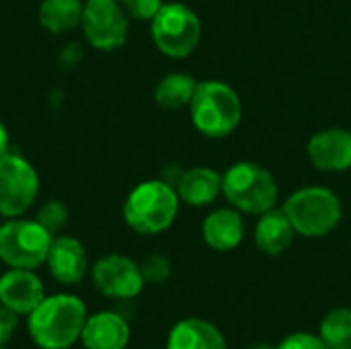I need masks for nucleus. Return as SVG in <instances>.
<instances>
[{
	"instance_id": "obj_8",
	"label": "nucleus",
	"mask_w": 351,
	"mask_h": 349,
	"mask_svg": "<svg viewBox=\"0 0 351 349\" xmlns=\"http://www.w3.org/2000/svg\"><path fill=\"white\" fill-rule=\"evenodd\" d=\"M39 193V177L29 160L19 154L0 156V216H23Z\"/></svg>"
},
{
	"instance_id": "obj_29",
	"label": "nucleus",
	"mask_w": 351,
	"mask_h": 349,
	"mask_svg": "<svg viewBox=\"0 0 351 349\" xmlns=\"http://www.w3.org/2000/svg\"><path fill=\"white\" fill-rule=\"evenodd\" d=\"M93 2H117V0H93Z\"/></svg>"
},
{
	"instance_id": "obj_3",
	"label": "nucleus",
	"mask_w": 351,
	"mask_h": 349,
	"mask_svg": "<svg viewBox=\"0 0 351 349\" xmlns=\"http://www.w3.org/2000/svg\"><path fill=\"white\" fill-rule=\"evenodd\" d=\"M179 193L165 181L140 183L125 200L123 218L138 234L165 232L177 218Z\"/></svg>"
},
{
	"instance_id": "obj_6",
	"label": "nucleus",
	"mask_w": 351,
	"mask_h": 349,
	"mask_svg": "<svg viewBox=\"0 0 351 349\" xmlns=\"http://www.w3.org/2000/svg\"><path fill=\"white\" fill-rule=\"evenodd\" d=\"M150 23L154 45L169 58L183 60L199 45L202 23L197 14L181 2L162 4Z\"/></svg>"
},
{
	"instance_id": "obj_1",
	"label": "nucleus",
	"mask_w": 351,
	"mask_h": 349,
	"mask_svg": "<svg viewBox=\"0 0 351 349\" xmlns=\"http://www.w3.org/2000/svg\"><path fill=\"white\" fill-rule=\"evenodd\" d=\"M27 329L41 349H68L80 339L86 323V306L78 296H45L37 309L27 315Z\"/></svg>"
},
{
	"instance_id": "obj_13",
	"label": "nucleus",
	"mask_w": 351,
	"mask_h": 349,
	"mask_svg": "<svg viewBox=\"0 0 351 349\" xmlns=\"http://www.w3.org/2000/svg\"><path fill=\"white\" fill-rule=\"evenodd\" d=\"M47 267L60 284H80L88 272L86 251L74 237H56L47 253Z\"/></svg>"
},
{
	"instance_id": "obj_30",
	"label": "nucleus",
	"mask_w": 351,
	"mask_h": 349,
	"mask_svg": "<svg viewBox=\"0 0 351 349\" xmlns=\"http://www.w3.org/2000/svg\"><path fill=\"white\" fill-rule=\"evenodd\" d=\"M0 349H8V348H6V346H0Z\"/></svg>"
},
{
	"instance_id": "obj_17",
	"label": "nucleus",
	"mask_w": 351,
	"mask_h": 349,
	"mask_svg": "<svg viewBox=\"0 0 351 349\" xmlns=\"http://www.w3.org/2000/svg\"><path fill=\"white\" fill-rule=\"evenodd\" d=\"M294 234L296 230L290 224L286 212L271 208L269 212L261 214L255 226V245L261 253L269 257H278L292 247Z\"/></svg>"
},
{
	"instance_id": "obj_27",
	"label": "nucleus",
	"mask_w": 351,
	"mask_h": 349,
	"mask_svg": "<svg viewBox=\"0 0 351 349\" xmlns=\"http://www.w3.org/2000/svg\"><path fill=\"white\" fill-rule=\"evenodd\" d=\"M8 146H10V138H8V130L6 125L0 121V156L8 154Z\"/></svg>"
},
{
	"instance_id": "obj_9",
	"label": "nucleus",
	"mask_w": 351,
	"mask_h": 349,
	"mask_svg": "<svg viewBox=\"0 0 351 349\" xmlns=\"http://www.w3.org/2000/svg\"><path fill=\"white\" fill-rule=\"evenodd\" d=\"M80 25L88 43L97 49H117L128 39V14L117 2L86 0Z\"/></svg>"
},
{
	"instance_id": "obj_15",
	"label": "nucleus",
	"mask_w": 351,
	"mask_h": 349,
	"mask_svg": "<svg viewBox=\"0 0 351 349\" xmlns=\"http://www.w3.org/2000/svg\"><path fill=\"white\" fill-rule=\"evenodd\" d=\"M167 349H228L222 331L206 319L179 321L167 339Z\"/></svg>"
},
{
	"instance_id": "obj_7",
	"label": "nucleus",
	"mask_w": 351,
	"mask_h": 349,
	"mask_svg": "<svg viewBox=\"0 0 351 349\" xmlns=\"http://www.w3.org/2000/svg\"><path fill=\"white\" fill-rule=\"evenodd\" d=\"M51 241L37 220L10 218L0 226V259L14 269H37L47 261Z\"/></svg>"
},
{
	"instance_id": "obj_2",
	"label": "nucleus",
	"mask_w": 351,
	"mask_h": 349,
	"mask_svg": "<svg viewBox=\"0 0 351 349\" xmlns=\"http://www.w3.org/2000/svg\"><path fill=\"white\" fill-rule=\"evenodd\" d=\"M189 109L193 125L208 138L230 136L243 117L239 93L222 80L197 82Z\"/></svg>"
},
{
	"instance_id": "obj_18",
	"label": "nucleus",
	"mask_w": 351,
	"mask_h": 349,
	"mask_svg": "<svg viewBox=\"0 0 351 349\" xmlns=\"http://www.w3.org/2000/svg\"><path fill=\"white\" fill-rule=\"evenodd\" d=\"M222 191V175L210 167H193L179 179V200L187 206L202 208L212 204Z\"/></svg>"
},
{
	"instance_id": "obj_5",
	"label": "nucleus",
	"mask_w": 351,
	"mask_h": 349,
	"mask_svg": "<svg viewBox=\"0 0 351 349\" xmlns=\"http://www.w3.org/2000/svg\"><path fill=\"white\" fill-rule=\"evenodd\" d=\"M222 193L245 214H265L276 208L280 189L269 171L255 163H237L222 175Z\"/></svg>"
},
{
	"instance_id": "obj_16",
	"label": "nucleus",
	"mask_w": 351,
	"mask_h": 349,
	"mask_svg": "<svg viewBox=\"0 0 351 349\" xmlns=\"http://www.w3.org/2000/svg\"><path fill=\"white\" fill-rule=\"evenodd\" d=\"M204 241L214 251H232L237 249L245 239V222L239 214V210H216L212 212L202 226Z\"/></svg>"
},
{
	"instance_id": "obj_20",
	"label": "nucleus",
	"mask_w": 351,
	"mask_h": 349,
	"mask_svg": "<svg viewBox=\"0 0 351 349\" xmlns=\"http://www.w3.org/2000/svg\"><path fill=\"white\" fill-rule=\"evenodd\" d=\"M84 4L80 0H43L39 6V23L51 33L72 31L82 23Z\"/></svg>"
},
{
	"instance_id": "obj_26",
	"label": "nucleus",
	"mask_w": 351,
	"mask_h": 349,
	"mask_svg": "<svg viewBox=\"0 0 351 349\" xmlns=\"http://www.w3.org/2000/svg\"><path fill=\"white\" fill-rule=\"evenodd\" d=\"M16 331V313L0 304V346H6Z\"/></svg>"
},
{
	"instance_id": "obj_10",
	"label": "nucleus",
	"mask_w": 351,
	"mask_h": 349,
	"mask_svg": "<svg viewBox=\"0 0 351 349\" xmlns=\"http://www.w3.org/2000/svg\"><path fill=\"white\" fill-rule=\"evenodd\" d=\"M93 282L97 290L109 298L132 300L144 288L140 265L123 255H107L93 267Z\"/></svg>"
},
{
	"instance_id": "obj_21",
	"label": "nucleus",
	"mask_w": 351,
	"mask_h": 349,
	"mask_svg": "<svg viewBox=\"0 0 351 349\" xmlns=\"http://www.w3.org/2000/svg\"><path fill=\"white\" fill-rule=\"evenodd\" d=\"M319 337L327 349H351V309L329 311L321 321Z\"/></svg>"
},
{
	"instance_id": "obj_25",
	"label": "nucleus",
	"mask_w": 351,
	"mask_h": 349,
	"mask_svg": "<svg viewBox=\"0 0 351 349\" xmlns=\"http://www.w3.org/2000/svg\"><path fill=\"white\" fill-rule=\"evenodd\" d=\"M278 349H327L325 344L321 341L319 335H313V333H306V331H298V333H292L288 337H284Z\"/></svg>"
},
{
	"instance_id": "obj_23",
	"label": "nucleus",
	"mask_w": 351,
	"mask_h": 349,
	"mask_svg": "<svg viewBox=\"0 0 351 349\" xmlns=\"http://www.w3.org/2000/svg\"><path fill=\"white\" fill-rule=\"evenodd\" d=\"M140 272L146 284H162L171 278L173 265L165 255H148L140 263Z\"/></svg>"
},
{
	"instance_id": "obj_24",
	"label": "nucleus",
	"mask_w": 351,
	"mask_h": 349,
	"mask_svg": "<svg viewBox=\"0 0 351 349\" xmlns=\"http://www.w3.org/2000/svg\"><path fill=\"white\" fill-rule=\"evenodd\" d=\"M162 0H121V8L136 21H152L160 10Z\"/></svg>"
},
{
	"instance_id": "obj_22",
	"label": "nucleus",
	"mask_w": 351,
	"mask_h": 349,
	"mask_svg": "<svg viewBox=\"0 0 351 349\" xmlns=\"http://www.w3.org/2000/svg\"><path fill=\"white\" fill-rule=\"evenodd\" d=\"M37 222L51 234H58L66 224H68V208L58 202V200H49L45 202L39 212H37Z\"/></svg>"
},
{
	"instance_id": "obj_28",
	"label": "nucleus",
	"mask_w": 351,
	"mask_h": 349,
	"mask_svg": "<svg viewBox=\"0 0 351 349\" xmlns=\"http://www.w3.org/2000/svg\"><path fill=\"white\" fill-rule=\"evenodd\" d=\"M247 349H278V346H271V344H253V346H249Z\"/></svg>"
},
{
	"instance_id": "obj_11",
	"label": "nucleus",
	"mask_w": 351,
	"mask_h": 349,
	"mask_svg": "<svg viewBox=\"0 0 351 349\" xmlns=\"http://www.w3.org/2000/svg\"><path fill=\"white\" fill-rule=\"evenodd\" d=\"M315 169L327 173H341L351 167V132L343 128H329L315 134L306 146Z\"/></svg>"
},
{
	"instance_id": "obj_12",
	"label": "nucleus",
	"mask_w": 351,
	"mask_h": 349,
	"mask_svg": "<svg viewBox=\"0 0 351 349\" xmlns=\"http://www.w3.org/2000/svg\"><path fill=\"white\" fill-rule=\"evenodd\" d=\"M43 298V282L33 274V269L10 267L0 278V304L16 315H31Z\"/></svg>"
},
{
	"instance_id": "obj_19",
	"label": "nucleus",
	"mask_w": 351,
	"mask_h": 349,
	"mask_svg": "<svg viewBox=\"0 0 351 349\" xmlns=\"http://www.w3.org/2000/svg\"><path fill=\"white\" fill-rule=\"evenodd\" d=\"M197 88V80L189 74L183 72H173L167 74L154 88V101L158 107L177 111L183 109L191 103L193 95Z\"/></svg>"
},
{
	"instance_id": "obj_14",
	"label": "nucleus",
	"mask_w": 351,
	"mask_h": 349,
	"mask_svg": "<svg viewBox=\"0 0 351 349\" xmlns=\"http://www.w3.org/2000/svg\"><path fill=\"white\" fill-rule=\"evenodd\" d=\"M80 339L86 349H125L130 341V325L119 313H97L86 317Z\"/></svg>"
},
{
	"instance_id": "obj_4",
	"label": "nucleus",
	"mask_w": 351,
	"mask_h": 349,
	"mask_svg": "<svg viewBox=\"0 0 351 349\" xmlns=\"http://www.w3.org/2000/svg\"><path fill=\"white\" fill-rule=\"evenodd\" d=\"M282 210L296 234L306 239L327 237L343 218L341 200L327 187H302L286 200Z\"/></svg>"
}]
</instances>
